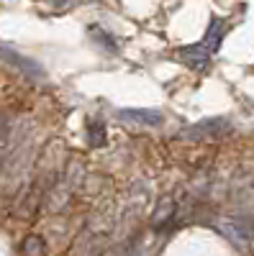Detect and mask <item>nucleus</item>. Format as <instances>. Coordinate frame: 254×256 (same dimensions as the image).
<instances>
[{"instance_id": "f257e3e1", "label": "nucleus", "mask_w": 254, "mask_h": 256, "mask_svg": "<svg viewBox=\"0 0 254 256\" xmlns=\"http://www.w3.org/2000/svg\"><path fill=\"white\" fill-rule=\"evenodd\" d=\"M218 228H221V233H223L228 241L241 244V246H246L254 238V226L244 216H226V218L218 220Z\"/></svg>"}, {"instance_id": "f03ea898", "label": "nucleus", "mask_w": 254, "mask_h": 256, "mask_svg": "<svg viewBox=\"0 0 254 256\" xmlns=\"http://www.w3.org/2000/svg\"><path fill=\"white\" fill-rule=\"evenodd\" d=\"M180 59L187 64L190 70H195V72H203L205 67H208V59H210V52H208V46L203 44H193V46H185V49H180Z\"/></svg>"}, {"instance_id": "7ed1b4c3", "label": "nucleus", "mask_w": 254, "mask_h": 256, "mask_svg": "<svg viewBox=\"0 0 254 256\" xmlns=\"http://www.w3.org/2000/svg\"><path fill=\"white\" fill-rule=\"evenodd\" d=\"M226 128H228V123H226L223 118H208V120H200V123H195V126H190L187 131H185V136H187V138L218 136L221 131H226Z\"/></svg>"}, {"instance_id": "20e7f679", "label": "nucleus", "mask_w": 254, "mask_h": 256, "mask_svg": "<svg viewBox=\"0 0 254 256\" xmlns=\"http://www.w3.org/2000/svg\"><path fill=\"white\" fill-rule=\"evenodd\" d=\"M121 120H131V123H141V126H159L162 123V113L159 110H146V108H126L118 110Z\"/></svg>"}, {"instance_id": "39448f33", "label": "nucleus", "mask_w": 254, "mask_h": 256, "mask_svg": "<svg viewBox=\"0 0 254 256\" xmlns=\"http://www.w3.org/2000/svg\"><path fill=\"white\" fill-rule=\"evenodd\" d=\"M223 36H226V20H223V18H213V20H210V26H208L205 38H203V44L208 46V52H210V54L221 49Z\"/></svg>"}, {"instance_id": "423d86ee", "label": "nucleus", "mask_w": 254, "mask_h": 256, "mask_svg": "<svg viewBox=\"0 0 254 256\" xmlns=\"http://www.w3.org/2000/svg\"><path fill=\"white\" fill-rule=\"evenodd\" d=\"M90 36H93V41H98V44L108 52V54H118V41H116L108 31H103L100 26H90Z\"/></svg>"}, {"instance_id": "0eeeda50", "label": "nucleus", "mask_w": 254, "mask_h": 256, "mask_svg": "<svg viewBox=\"0 0 254 256\" xmlns=\"http://www.w3.org/2000/svg\"><path fill=\"white\" fill-rule=\"evenodd\" d=\"M88 141H90V146H103L105 144L103 120H90V126H88Z\"/></svg>"}, {"instance_id": "6e6552de", "label": "nucleus", "mask_w": 254, "mask_h": 256, "mask_svg": "<svg viewBox=\"0 0 254 256\" xmlns=\"http://www.w3.org/2000/svg\"><path fill=\"white\" fill-rule=\"evenodd\" d=\"M24 248H26V251H41V248H44V246H41V244H36V241L31 238V241H29V244H26Z\"/></svg>"}, {"instance_id": "1a4fd4ad", "label": "nucleus", "mask_w": 254, "mask_h": 256, "mask_svg": "<svg viewBox=\"0 0 254 256\" xmlns=\"http://www.w3.org/2000/svg\"><path fill=\"white\" fill-rule=\"evenodd\" d=\"M52 3H54V8H65L70 0H52Z\"/></svg>"}]
</instances>
